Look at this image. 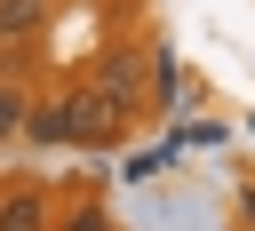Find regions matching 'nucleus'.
<instances>
[{
	"label": "nucleus",
	"instance_id": "nucleus-2",
	"mask_svg": "<svg viewBox=\"0 0 255 231\" xmlns=\"http://www.w3.org/2000/svg\"><path fill=\"white\" fill-rule=\"evenodd\" d=\"M0 231H48V207H40V191H16V199H0Z\"/></svg>",
	"mask_w": 255,
	"mask_h": 231
},
{
	"label": "nucleus",
	"instance_id": "nucleus-3",
	"mask_svg": "<svg viewBox=\"0 0 255 231\" xmlns=\"http://www.w3.org/2000/svg\"><path fill=\"white\" fill-rule=\"evenodd\" d=\"M16 127H24V96H16V88H0V135H16Z\"/></svg>",
	"mask_w": 255,
	"mask_h": 231
},
{
	"label": "nucleus",
	"instance_id": "nucleus-1",
	"mask_svg": "<svg viewBox=\"0 0 255 231\" xmlns=\"http://www.w3.org/2000/svg\"><path fill=\"white\" fill-rule=\"evenodd\" d=\"M96 88H104V96H120V104H135V88H143V64H135V56H104Z\"/></svg>",
	"mask_w": 255,
	"mask_h": 231
},
{
	"label": "nucleus",
	"instance_id": "nucleus-4",
	"mask_svg": "<svg viewBox=\"0 0 255 231\" xmlns=\"http://www.w3.org/2000/svg\"><path fill=\"white\" fill-rule=\"evenodd\" d=\"M72 231H104V215H96V207H88V215H80V223H72Z\"/></svg>",
	"mask_w": 255,
	"mask_h": 231
},
{
	"label": "nucleus",
	"instance_id": "nucleus-5",
	"mask_svg": "<svg viewBox=\"0 0 255 231\" xmlns=\"http://www.w3.org/2000/svg\"><path fill=\"white\" fill-rule=\"evenodd\" d=\"M247 223H255V191H247Z\"/></svg>",
	"mask_w": 255,
	"mask_h": 231
}]
</instances>
